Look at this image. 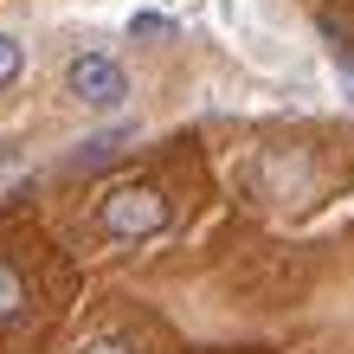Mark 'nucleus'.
I'll use <instances>...</instances> for the list:
<instances>
[{"instance_id": "1", "label": "nucleus", "mask_w": 354, "mask_h": 354, "mask_svg": "<svg viewBox=\"0 0 354 354\" xmlns=\"http://www.w3.org/2000/svg\"><path fill=\"white\" fill-rule=\"evenodd\" d=\"M168 219H174V206L155 180H122L97 200V232L116 245H142V239L168 232Z\"/></svg>"}, {"instance_id": "2", "label": "nucleus", "mask_w": 354, "mask_h": 354, "mask_svg": "<svg viewBox=\"0 0 354 354\" xmlns=\"http://www.w3.org/2000/svg\"><path fill=\"white\" fill-rule=\"evenodd\" d=\"M65 91H71V103L110 116V110L129 103V71H122L116 58H103V52H77L71 65H65Z\"/></svg>"}, {"instance_id": "3", "label": "nucleus", "mask_w": 354, "mask_h": 354, "mask_svg": "<svg viewBox=\"0 0 354 354\" xmlns=\"http://www.w3.org/2000/svg\"><path fill=\"white\" fill-rule=\"evenodd\" d=\"M252 187L270 200H297V187H303V161H283V155H258L252 161Z\"/></svg>"}, {"instance_id": "4", "label": "nucleus", "mask_w": 354, "mask_h": 354, "mask_svg": "<svg viewBox=\"0 0 354 354\" xmlns=\"http://www.w3.org/2000/svg\"><path fill=\"white\" fill-rule=\"evenodd\" d=\"M19 309H26V277H19V264L0 258V322H19Z\"/></svg>"}, {"instance_id": "5", "label": "nucleus", "mask_w": 354, "mask_h": 354, "mask_svg": "<svg viewBox=\"0 0 354 354\" xmlns=\"http://www.w3.org/2000/svg\"><path fill=\"white\" fill-rule=\"evenodd\" d=\"M122 142H129V129H103V136H91V149H77V168H97V161L122 155Z\"/></svg>"}, {"instance_id": "6", "label": "nucleus", "mask_w": 354, "mask_h": 354, "mask_svg": "<svg viewBox=\"0 0 354 354\" xmlns=\"http://www.w3.org/2000/svg\"><path fill=\"white\" fill-rule=\"evenodd\" d=\"M19 71H26V46H19L13 32H0V91H7Z\"/></svg>"}, {"instance_id": "7", "label": "nucleus", "mask_w": 354, "mask_h": 354, "mask_svg": "<svg viewBox=\"0 0 354 354\" xmlns=\"http://www.w3.org/2000/svg\"><path fill=\"white\" fill-rule=\"evenodd\" d=\"M168 26H174L168 13H136V19H129V39H161Z\"/></svg>"}, {"instance_id": "8", "label": "nucleus", "mask_w": 354, "mask_h": 354, "mask_svg": "<svg viewBox=\"0 0 354 354\" xmlns=\"http://www.w3.org/2000/svg\"><path fill=\"white\" fill-rule=\"evenodd\" d=\"M77 354H136L129 342H122V335H97V342H84V348H77Z\"/></svg>"}]
</instances>
